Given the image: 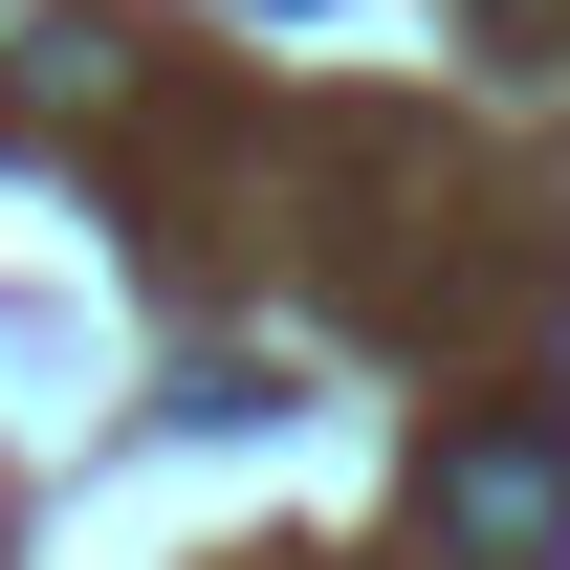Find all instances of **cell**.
<instances>
[{"instance_id":"obj_1","label":"cell","mask_w":570,"mask_h":570,"mask_svg":"<svg viewBox=\"0 0 570 570\" xmlns=\"http://www.w3.org/2000/svg\"><path fill=\"white\" fill-rule=\"evenodd\" d=\"M439 527L483 570H549L570 549V417H483V439H439Z\"/></svg>"}]
</instances>
